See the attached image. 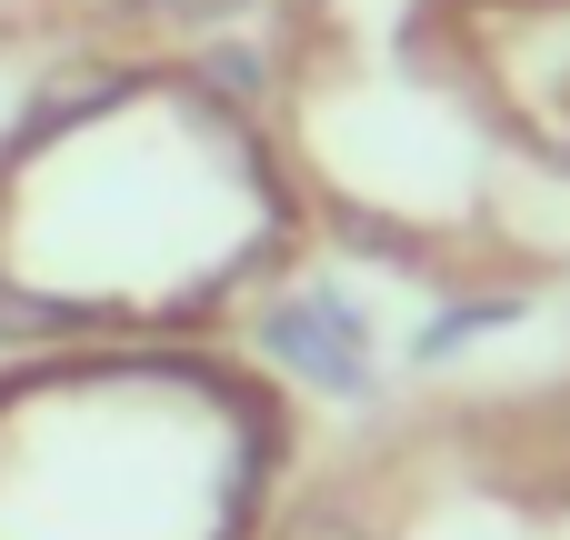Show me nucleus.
<instances>
[{
  "mask_svg": "<svg viewBox=\"0 0 570 540\" xmlns=\"http://www.w3.org/2000/svg\"><path fill=\"white\" fill-rule=\"evenodd\" d=\"M261 341L301 371V381H321V391H361L371 381V341H361V321H351V301H281L271 321H261Z\"/></svg>",
  "mask_w": 570,
  "mask_h": 540,
  "instance_id": "obj_1",
  "label": "nucleus"
},
{
  "mask_svg": "<svg viewBox=\"0 0 570 540\" xmlns=\"http://www.w3.org/2000/svg\"><path fill=\"white\" fill-rule=\"evenodd\" d=\"M170 10H240V0H170Z\"/></svg>",
  "mask_w": 570,
  "mask_h": 540,
  "instance_id": "obj_4",
  "label": "nucleus"
},
{
  "mask_svg": "<svg viewBox=\"0 0 570 540\" xmlns=\"http://www.w3.org/2000/svg\"><path fill=\"white\" fill-rule=\"evenodd\" d=\"M491 321H511V301H481V311H451V321H431V331H421V361L461 351V341H471V331H491Z\"/></svg>",
  "mask_w": 570,
  "mask_h": 540,
  "instance_id": "obj_2",
  "label": "nucleus"
},
{
  "mask_svg": "<svg viewBox=\"0 0 570 540\" xmlns=\"http://www.w3.org/2000/svg\"><path fill=\"white\" fill-rule=\"evenodd\" d=\"M281 540H381V531H371L361 511H341V501H321V511H301V521H291Z\"/></svg>",
  "mask_w": 570,
  "mask_h": 540,
  "instance_id": "obj_3",
  "label": "nucleus"
}]
</instances>
